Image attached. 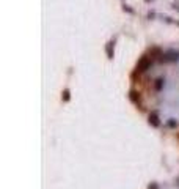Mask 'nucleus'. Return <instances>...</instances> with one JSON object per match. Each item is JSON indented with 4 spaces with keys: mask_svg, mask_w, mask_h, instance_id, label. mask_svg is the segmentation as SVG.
<instances>
[{
    "mask_svg": "<svg viewBox=\"0 0 179 189\" xmlns=\"http://www.w3.org/2000/svg\"><path fill=\"white\" fill-rule=\"evenodd\" d=\"M148 123L153 126V128H159L160 126V118H159V114L157 112H151L149 117H148Z\"/></svg>",
    "mask_w": 179,
    "mask_h": 189,
    "instance_id": "7ed1b4c3",
    "label": "nucleus"
},
{
    "mask_svg": "<svg viewBox=\"0 0 179 189\" xmlns=\"http://www.w3.org/2000/svg\"><path fill=\"white\" fill-rule=\"evenodd\" d=\"M145 2H146V3H151V2H154V0H145Z\"/></svg>",
    "mask_w": 179,
    "mask_h": 189,
    "instance_id": "2eb2a0df",
    "label": "nucleus"
},
{
    "mask_svg": "<svg viewBox=\"0 0 179 189\" xmlns=\"http://www.w3.org/2000/svg\"><path fill=\"white\" fill-rule=\"evenodd\" d=\"M159 62H162V63L179 62V50H176V49H168V50H165L162 55L159 57Z\"/></svg>",
    "mask_w": 179,
    "mask_h": 189,
    "instance_id": "f257e3e1",
    "label": "nucleus"
},
{
    "mask_svg": "<svg viewBox=\"0 0 179 189\" xmlns=\"http://www.w3.org/2000/svg\"><path fill=\"white\" fill-rule=\"evenodd\" d=\"M151 65H153V57H148V55H143L140 60H138V63H137V73H145L146 70H149L151 68Z\"/></svg>",
    "mask_w": 179,
    "mask_h": 189,
    "instance_id": "f03ea898",
    "label": "nucleus"
},
{
    "mask_svg": "<svg viewBox=\"0 0 179 189\" xmlns=\"http://www.w3.org/2000/svg\"><path fill=\"white\" fill-rule=\"evenodd\" d=\"M149 189H157V184H156V183H151V184H149Z\"/></svg>",
    "mask_w": 179,
    "mask_h": 189,
    "instance_id": "ddd939ff",
    "label": "nucleus"
},
{
    "mask_svg": "<svg viewBox=\"0 0 179 189\" xmlns=\"http://www.w3.org/2000/svg\"><path fill=\"white\" fill-rule=\"evenodd\" d=\"M61 99H63L64 103H68V101L71 99V91L68 90V88H66V90H63V93H61Z\"/></svg>",
    "mask_w": 179,
    "mask_h": 189,
    "instance_id": "6e6552de",
    "label": "nucleus"
},
{
    "mask_svg": "<svg viewBox=\"0 0 179 189\" xmlns=\"http://www.w3.org/2000/svg\"><path fill=\"white\" fill-rule=\"evenodd\" d=\"M154 18H156V13L154 11H149L148 13V19H154Z\"/></svg>",
    "mask_w": 179,
    "mask_h": 189,
    "instance_id": "9b49d317",
    "label": "nucleus"
},
{
    "mask_svg": "<svg viewBox=\"0 0 179 189\" xmlns=\"http://www.w3.org/2000/svg\"><path fill=\"white\" fill-rule=\"evenodd\" d=\"M105 54H107V58L112 60L115 55V39H110V41L105 44Z\"/></svg>",
    "mask_w": 179,
    "mask_h": 189,
    "instance_id": "20e7f679",
    "label": "nucleus"
},
{
    "mask_svg": "<svg viewBox=\"0 0 179 189\" xmlns=\"http://www.w3.org/2000/svg\"><path fill=\"white\" fill-rule=\"evenodd\" d=\"M162 19L165 21V22H168V24H171L173 21H171V18H168V16H162Z\"/></svg>",
    "mask_w": 179,
    "mask_h": 189,
    "instance_id": "f8f14e48",
    "label": "nucleus"
},
{
    "mask_svg": "<svg viewBox=\"0 0 179 189\" xmlns=\"http://www.w3.org/2000/svg\"><path fill=\"white\" fill-rule=\"evenodd\" d=\"M173 8H174V10H177V11H179V3H176V2H174V3H173Z\"/></svg>",
    "mask_w": 179,
    "mask_h": 189,
    "instance_id": "4468645a",
    "label": "nucleus"
},
{
    "mask_svg": "<svg viewBox=\"0 0 179 189\" xmlns=\"http://www.w3.org/2000/svg\"><path fill=\"white\" fill-rule=\"evenodd\" d=\"M149 54H151V57H153V58H159L163 52H162L159 47H151V49H149Z\"/></svg>",
    "mask_w": 179,
    "mask_h": 189,
    "instance_id": "423d86ee",
    "label": "nucleus"
},
{
    "mask_svg": "<svg viewBox=\"0 0 179 189\" xmlns=\"http://www.w3.org/2000/svg\"><path fill=\"white\" fill-rule=\"evenodd\" d=\"M163 77H159V79H156V84H154V88L157 90V91H160L162 88H163Z\"/></svg>",
    "mask_w": 179,
    "mask_h": 189,
    "instance_id": "0eeeda50",
    "label": "nucleus"
},
{
    "mask_svg": "<svg viewBox=\"0 0 179 189\" xmlns=\"http://www.w3.org/2000/svg\"><path fill=\"white\" fill-rule=\"evenodd\" d=\"M167 126H168V128H171V129H174V128L177 126V121L171 118V120H168V123H167Z\"/></svg>",
    "mask_w": 179,
    "mask_h": 189,
    "instance_id": "1a4fd4ad",
    "label": "nucleus"
},
{
    "mask_svg": "<svg viewBox=\"0 0 179 189\" xmlns=\"http://www.w3.org/2000/svg\"><path fill=\"white\" fill-rule=\"evenodd\" d=\"M129 99H130L134 104H140V101H142V96H140V93H138V91L130 90V91H129Z\"/></svg>",
    "mask_w": 179,
    "mask_h": 189,
    "instance_id": "39448f33",
    "label": "nucleus"
},
{
    "mask_svg": "<svg viewBox=\"0 0 179 189\" xmlns=\"http://www.w3.org/2000/svg\"><path fill=\"white\" fill-rule=\"evenodd\" d=\"M123 11H126V13H129V14H134V10L129 6V5H123Z\"/></svg>",
    "mask_w": 179,
    "mask_h": 189,
    "instance_id": "9d476101",
    "label": "nucleus"
}]
</instances>
